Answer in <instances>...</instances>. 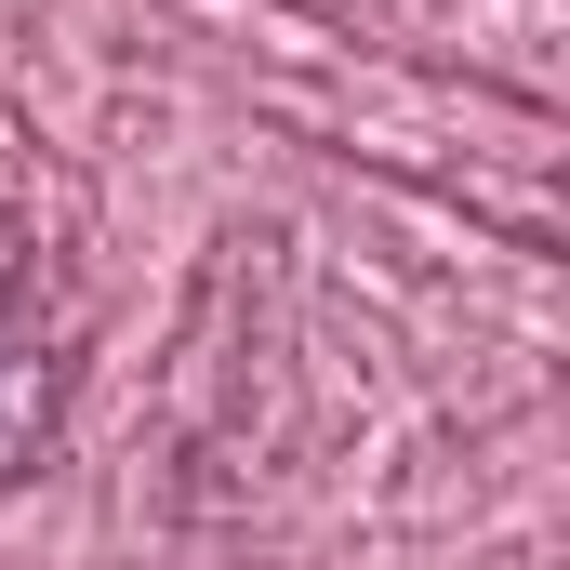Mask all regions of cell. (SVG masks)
<instances>
[{
    "mask_svg": "<svg viewBox=\"0 0 570 570\" xmlns=\"http://www.w3.org/2000/svg\"><path fill=\"white\" fill-rule=\"evenodd\" d=\"M67 425V358H53V332H40V305L0 279V504L40 478V451Z\"/></svg>",
    "mask_w": 570,
    "mask_h": 570,
    "instance_id": "obj_1",
    "label": "cell"
}]
</instances>
